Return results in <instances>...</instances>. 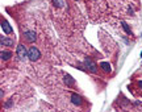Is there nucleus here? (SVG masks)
Returning <instances> with one entry per match:
<instances>
[{"label": "nucleus", "instance_id": "nucleus-6", "mask_svg": "<svg viewBox=\"0 0 142 112\" xmlns=\"http://www.w3.org/2000/svg\"><path fill=\"white\" fill-rule=\"evenodd\" d=\"M2 29H3L4 33H7V34H11V33L13 32V29L11 28V25H9L7 21H3V23H2Z\"/></svg>", "mask_w": 142, "mask_h": 112}, {"label": "nucleus", "instance_id": "nucleus-4", "mask_svg": "<svg viewBox=\"0 0 142 112\" xmlns=\"http://www.w3.org/2000/svg\"><path fill=\"white\" fill-rule=\"evenodd\" d=\"M84 65L87 66V69L90 70V71H92V73H96L97 71V69H96V65L91 61V59H86L84 61Z\"/></svg>", "mask_w": 142, "mask_h": 112}, {"label": "nucleus", "instance_id": "nucleus-7", "mask_svg": "<svg viewBox=\"0 0 142 112\" xmlns=\"http://www.w3.org/2000/svg\"><path fill=\"white\" fill-rule=\"evenodd\" d=\"M71 100H72L74 104H78V105L82 104V98H80L78 94H72V95H71Z\"/></svg>", "mask_w": 142, "mask_h": 112}, {"label": "nucleus", "instance_id": "nucleus-11", "mask_svg": "<svg viewBox=\"0 0 142 112\" xmlns=\"http://www.w3.org/2000/svg\"><path fill=\"white\" fill-rule=\"evenodd\" d=\"M53 3H54V6H57V7H62V4H65L62 0H53Z\"/></svg>", "mask_w": 142, "mask_h": 112}, {"label": "nucleus", "instance_id": "nucleus-3", "mask_svg": "<svg viewBox=\"0 0 142 112\" xmlns=\"http://www.w3.org/2000/svg\"><path fill=\"white\" fill-rule=\"evenodd\" d=\"M24 38H25L28 42H33V41H36V38H37L36 32H33V30H28V32H25V33H24Z\"/></svg>", "mask_w": 142, "mask_h": 112}, {"label": "nucleus", "instance_id": "nucleus-2", "mask_svg": "<svg viewBox=\"0 0 142 112\" xmlns=\"http://www.w3.org/2000/svg\"><path fill=\"white\" fill-rule=\"evenodd\" d=\"M17 55H19L20 59H25L28 57V52H27V49H25L24 45H19L17 46Z\"/></svg>", "mask_w": 142, "mask_h": 112}, {"label": "nucleus", "instance_id": "nucleus-9", "mask_svg": "<svg viewBox=\"0 0 142 112\" xmlns=\"http://www.w3.org/2000/svg\"><path fill=\"white\" fill-rule=\"evenodd\" d=\"M100 66L103 67V70H105V71H111V65H109L108 62H101Z\"/></svg>", "mask_w": 142, "mask_h": 112}, {"label": "nucleus", "instance_id": "nucleus-1", "mask_svg": "<svg viewBox=\"0 0 142 112\" xmlns=\"http://www.w3.org/2000/svg\"><path fill=\"white\" fill-rule=\"evenodd\" d=\"M28 57H29L30 61H37L40 58V50L36 46H32L29 49V52H28Z\"/></svg>", "mask_w": 142, "mask_h": 112}, {"label": "nucleus", "instance_id": "nucleus-12", "mask_svg": "<svg viewBox=\"0 0 142 112\" xmlns=\"http://www.w3.org/2000/svg\"><path fill=\"white\" fill-rule=\"evenodd\" d=\"M122 27H124V29L126 30V33H128V34H132V30L129 29V27H128V24H126V23H122Z\"/></svg>", "mask_w": 142, "mask_h": 112}, {"label": "nucleus", "instance_id": "nucleus-13", "mask_svg": "<svg viewBox=\"0 0 142 112\" xmlns=\"http://www.w3.org/2000/svg\"><path fill=\"white\" fill-rule=\"evenodd\" d=\"M138 86H139V88H142V82H139V83H138Z\"/></svg>", "mask_w": 142, "mask_h": 112}, {"label": "nucleus", "instance_id": "nucleus-8", "mask_svg": "<svg viewBox=\"0 0 142 112\" xmlns=\"http://www.w3.org/2000/svg\"><path fill=\"white\" fill-rule=\"evenodd\" d=\"M65 82H66L69 86H72V84L75 83V80H74V79H72L70 75H65Z\"/></svg>", "mask_w": 142, "mask_h": 112}, {"label": "nucleus", "instance_id": "nucleus-14", "mask_svg": "<svg viewBox=\"0 0 142 112\" xmlns=\"http://www.w3.org/2000/svg\"><path fill=\"white\" fill-rule=\"evenodd\" d=\"M141 57H142V52H141Z\"/></svg>", "mask_w": 142, "mask_h": 112}, {"label": "nucleus", "instance_id": "nucleus-5", "mask_svg": "<svg viewBox=\"0 0 142 112\" xmlns=\"http://www.w3.org/2000/svg\"><path fill=\"white\" fill-rule=\"evenodd\" d=\"M13 45H15L13 40H9V38H6L4 36H2V46H9V48H12Z\"/></svg>", "mask_w": 142, "mask_h": 112}, {"label": "nucleus", "instance_id": "nucleus-10", "mask_svg": "<svg viewBox=\"0 0 142 112\" xmlns=\"http://www.w3.org/2000/svg\"><path fill=\"white\" fill-rule=\"evenodd\" d=\"M9 57H11L9 52H2V59H8Z\"/></svg>", "mask_w": 142, "mask_h": 112}]
</instances>
